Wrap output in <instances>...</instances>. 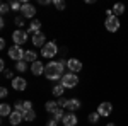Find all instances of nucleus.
Wrapping results in <instances>:
<instances>
[{
    "label": "nucleus",
    "mask_w": 128,
    "mask_h": 126,
    "mask_svg": "<svg viewBox=\"0 0 128 126\" xmlns=\"http://www.w3.org/2000/svg\"><path fill=\"white\" fill-rule=\"evenodd\" d=\"M56 53H58V46L55 41H50L41 48V56H44V58H53V56H56Z\"/></svg>",
    "instance_id": "7ed1b4c3"
},
{
    "label": "nucleus",
    "mask_w": 128,
    "mask_h": 126,
    "mask_svg": "<svg viewBox=\"0 0 128 126\" xmlns=\"http://www.w3.org/2000/svg\"><path fill=\"white\" fill-rule=\"evenodd\" d=\"M56 102H58V107H60V109H65V107H67V104H68V99H65V97L62 96V97H58V101H56Z\"/></svg>",
    "instance_id": "cd10ccee"
},
{
    "label": "nucleus",
    "mask_w": 128,
    "mask_h": 126,
    "mask_svg": "<svg viewBox=\"0 0 128 126\" xmlns=\"http://www.w3.org/2000/svg\"><path fill=\"white\" fill-rule=\"evenodd\" d=\"M104 27H106V31H109V32H116V31L120 29V19L116 17V15H109V17H106V20H104Z\"/></svg>",
    "instance_id": "20e7f679"
},
{
    "label": "nucleus",
    "mask_w": 128,
    "mask_h": 126,
    "mask_svg": "<svg viewBox=\"0 0 128 126\" xmlns=\"http://www.w3.org/2000/svg\"><path fill=\"white\" fill-rule=\"evenodd\" d=\"M46 126H58V121H55V119H50L48 123H46Z\"/></svg>",
    "instance_id": "f704fd0d"
},
{
    "label": "nucleus",
    "mask_w": 128,
    "mask_h": 126,
    "mask_svg": "<svg viewBox=\"0 0 128 126\" xmlns=\"http://www.w3.org/2000/svg\"><path fill=\"white\" fill-rule=\"evenodd\" d=\"M67 68L70 70V73H77L82 70V61H79L77 58H70L67 61Z\"/></svg>",
    "instance_id": "1a4fd4ad"
},
{
    "label": "nucleus",
    "mask_w": 128,
    "mask_h": 126,
    "mask_svg": "<svg viewBox=\"0 0 128 126\" xmlns=\"http://www.w3.org/2000/svg\"><path fill=\"white\" fill-rule=\"evenodd\" d=\"M14 111H19V113H22V101H17V102H16Z\"/></svg>",
    "instance_id": "473e14b6"
},
{
    "label": "nucleus",
    "mask_w": 128,
    "mask_h": 126,
    "mask_svg": "<svg viewBox=\"0 0 128 126\" xmlns=\"http://www.w3.org/2000/svg\"><path fill=\"white\" fill-rule=\"evenodd\" d=\"M51 92H53V96L62 97V96H63V92H65V87H63L62 84H55V85H53V89H51Z\"/></svg>",
    "instance_id": "6ab92c4d"
},
{
    "label": "nucleus",
    "mask_w": 128,
    "mask_h": 126,
    "mask_svg": "<svg viewBox=\"0 0 128 126\" xmlns=\"http://www.w3.org/2000/svg\"><path fill=\"white\" fill-rule=\"evenodd\" d=\"M5 48V39H0V49Z\"/></svg>",
    "instance_id": "4c0bfd02"
},
{
    "label": "nucleus",
    "mask_w": 128,
    "mask_h": 126,
    "mask_svg": "<svg viewBox=\"0 0 128 126\" xmlns=\"http://www.w3.org/2000/svg\"><path fill=\"white\" fill-rule=\"evenodd\" d=\"M44 67H46V65H43L40 60H38V61H34V63L31 65V72H32V75H36V77H38V75H41V73H44Z\"/></svg>",
    "instance_id": "ddd939ff"
},
{
    "label": "nucleus",
    "mask_w": 128,
    "mask_h": 126,
    "mask_svg": "<svg viewBox=\"0 0 128 126\" xmlns=\"http://www.w3.org/2000/svg\"><path fill=\"white\" fill-rule=\"evenodd\" d=\"M28 111H32V102H31V101H24V102H22V116H24V113H28Z\"/></svg>",
    "instance_id": "b1692460"
},
{
    "label": "nucleus",
    "mask_w": 128,
    "mask_h": 126,
    "mask_svg": "<svg viewBox=\"0 0 128 126\" xmlns=\"http://www.w3.org/2000/svg\"><path fill=\"white\" fill-rule=\"evenodd\" d=\"M63 75H65V60L50 61L44 67V77L48 80H62Z\"/></svg>",
    "instance_id": "f257e3e1"
},
{
    "label": "nucleus",
    "mask_w": 128,
    "mask_h": 126,
    "mask_svg": "<svg viewBox=\"0 0 128 126\" xmlns=\"http://www.w3.org/2000/svg\"><path fill=\"white\" fill-rule=\"evenodd\" d=\"M0 70H2V72H5V61H4V60L0 61Z\"/></svg>",
    "instance_id": "c9c22d12"
},
{
    "label": "nucleus",
    "mask_w": 128,
    "mask_h": 126,
    "mask_svg": "<svg viewBox=\"0 0 128 126\" xmlns=\"http://www.w3.org/2000/svg\"><path fill=\"white\" fill-rule=\"evenodd\" d=\"M9 10H10V3H2V5H0V12H2V15L7 14Z\"/></svg>",
    "instance_id": "c756f323"
},
{
    "label": "nucleus",
    "mask_w": 128,
    "mask_h": 126,
    "mask_svg": "<svg viewBox=\"0 0 128 126\" xmlns=\"http://www.w3.org/2000/svg\"><path fill=\"white\" fill-rule=\"evenodd\" d=\"M16 70H17L19 73H24V72L28 70V63H26L24 60H22V61H17V63H16Z\"/></svg>",
    "instance_id": "4be33fe9"
},
{
    "label": "nucleus",
    "mask_w": 128,
    "mask_h": 126,
    "mask_svg": "<svg viewBox=\"0 0 128 126\" xmlns=\"http://www.w3.org/2000/svg\"><path fill=\"white\" fill-rule=\"evenodd\" d=\"M40 27H41V22H40V20H32V22H31V26L28 27V32H31V34L34 36V34L41 32V31H40Z\"/></svg>",
    "instance_id": "a211bd4d"
},
{
    "label": "nucleus",
    "mask_w": 128,
    "mask_h": 126,
    "mask_svg": "<svg viewBox=\"0 0 128 126\" xmlns=\"http://www.w3.org/2000/svg\"><path fill=\"white\" fill-rule=\"evenodd\" d=\"M63 118H65V111H63V109H58V111L53 114V119H55V121H58V123L63 121Z\"/></svg>",
    "instance_id": "5701e85b"
},
{
    "label": "nucleus",
    "mask_w": 128,
    "mask_h": 126,
    "mask_svg": "<svg viewBox=\"0 0 128 126\" xmlns=\"http://www.w3.org/2000/svg\"><path fill=\"white\" fill-rule=\"evenodd\" d=\"M7 94H9V90H7L5 87L0 89V97H2V99H4V97H7Z\"/></svg>",
    "instance_id": "72a5a7b5"
},
{
    "label": "nucleus",
    "mask_w": 128,
    "mask_h": 126,
    "mask_svg": "<svg viewBox=\"0 0 128 126\" xmlns=\"http://www.w3.org/2000/svg\"><path fill=\"white\" fill-rule=\"evenodd\" d=\"M34 14H36V7H34L32 3L24 2V3H22V9H20V15H22L24 19H32Z\"/></svg>",
    "instance_id": "423d86ee"
},
{
    "label": "nucleus",
    "mask_w": 128,
    "mask_h": 126,
    "mask_svg": "<svg viewBox=\"0 0 128 126\" xmlns=\"http://www.w3.org/2000/svg\"><path fill=\"white\" fill-rule=\"evenodd\" d=\"M12 41L17 44V46H20V44H24L26 41H28V31L24 29H17L14 31V34H12Z\"/></svg>",
    "instance_id": "0eeeda50"
},
{
    "label": "nucleus",
    "mask_w": 128,
    "mask_h": 126,
    "mask_svg": "<svg viewBox=\"0 0 128 126\" xmlns=\"http://www.w3.org/2000/svg\"><path fill=\"white\" fill-rule=\"evenodd\" d=\"M40 3H41V5H50L51 2H50V0H40Z\"/></svg>",
    "instance_id": "e433bc0d"
},
{
    "label": "nucleus",
    "mask_w": 128,
    "mask_h": 126,
    "mask_svg": "<svg viewBox=\"0 0 128 126\" xmlns=\"http://www.w3.org/2000/svg\"><path fill=\"white\" fill-rule=\"evenodd\" d=\"M26 87H28V82H26L24 77H16L12 80V89L14 90H24Z\"/></svg>",
    "instance_id": "9d476101"
},
{
    "label": "nucleus",
    "mask_w": 128,
    "mask_h": 126,
    "mask_svg": "<svg viewBox=\"0 0 128 126\" xmlns=\"http://www.w3.org/2000/svg\"><path fill=\"white\" fill-rule=\"evenodd\" d=\"M0 27H2V29L5 27V20H4V19H0Z\"/></svg>",
    "instance_id": "58836bf2"
},
{
    "label": "nucleus",
    "mask_w": 128,
    "mask_h": 126,
    "mask_svg": "<svg viewBox=\"0 0 128 126\" xmlns=\"http://www.w3.org/2000/svg\"><path fill=\"white\" fill-rule=\"evenodd\" d=\"M79 107H80V101L74 97V99H68V104H67V107H65V109H68L70 113H75Z\"/></svg>",
    "instance_id": "dca6fc26"
},
{
    "label": "nucleus",
    "mask_w": 128,
    "mask_h": 126,
    "mask_svg": "<svg viewBox=\"0 0 128 126\" xmlns=\"http://www.w3.org/2000/svg\"><path fill=\"white\" fill-rule=\"evenodd\" d=\"M98 113H99V116H102V118L109 116L113 113V104L111 102H101L98 106Z\"/></svg>",
    "instance_id": "6e6552de"
},
{
    "label": "nucleus",
    "mask_w": 128,
    "mask_h": 126,
    "mask_svg": "<svg viewBox=\"0 0 128 126\" xmlns=\"http://www.w3.org/2000/svg\"><path fill=\"white\" fill-rule=\"evenodd\" d=\"M106 126H116V125H114V123H108Z\"/></svg>",
    "instance_id": "ea45409f"
},
{
    "label": "nucleus",
    "mask_w": 128,
    "mask_h": 126,
    "mask_svg": "<svg viewBox=\"0 0 128 126\" xmlns=\"http://www.w3.org/2000/svg\"><path fill=\"white\" fill-rule=\"evenodd\" d=\"M111 10H113V14L118 17V15H121V14H125V5H123V3H114Z\"/></svg>",
    "instance_id": "aec40b11"
},
{
    "label": "nucleus",
    "mask_w": 128,
    "mask_h": 126,
    "mask_svg": "<svg viewBox=\"0 0 128 126\" xmlns=\"http://www.w3.org/2000/svg\"><path fill=\"white\" fill-rule=\"evenodd\" d=\"M99 113L96 111V113H90L89 114V123H92V125H96V123H99Z\"/></svg>",
    "instance_id": "393cba45"
},
{
    "label": "nucleus",
    "mask_w": 128,
    "mask_h": 126,
    "mask_svg": "<svg viewBox=\"0 0 128 126\" xmlns=\"http://www.w3.org/2000/svg\"><path fill=\"white\" fill-rule=\"evenodd\" d=\"M31 41H32V44H34V46L43 48V46L46 44V43H44V41H46V36H44L43 32H38V34H34V36H32V39H31Z\"/></svg>",
    "instance_id": "9b49d317"
},
{
    "label": "nucleus",
    "mask_w": 128,
    "mask_h": 126,
    "mask_svg": "<svg viewBox=\"0 0 128 126\" xmlns=\"http://www.w3.org/2000/svg\"><path fill=\"white\" fill-rule=\"evenodd\" d=\"M9 119H10V125L17 126L19 123H22L24 116H22V113H19V111H12V114L9 116Z\"/></svg>",
    "instance_id": "4468645a"
},
{
    "label": "nucleus",
    "mask_w": 128,
    "mask_h": 126,
    "mask_svg": "<svg viewBox=\"0 0 128 126\" xmlns=\"http://www.w3.org/2000/svg\"><path fill=\"white\" fill-rule=\"evenodd\" d=\"M24 20H26V19H24L22 15H17L14 22H16V26H19V27H22V26H24Z\"/></svg>",
    "instance_id": "7c9ffc66"
},
{
    "label": "nucleus",
    "mask_w": 128,
    "mask_h": 126,
    "mask_svg": "<svg viewBox=\"0 0 128 126\" xmlns=\"http://www.w3.org/2000/svg\"><path fill=\"white\" fill-rule=\"evenodd\" d=\"M4 77L5 78H10V80H14V73H12V70H5V72H4Z\"/></svg>",
    "instance_id": "2f4dec72"
},
{
    "label": "nucleus",
    "mask_w": 128,
    "mask_h": 126,
    "mask_svg": "<svg viewBox=\"0 0 128 126\" xmlns=\"http://www.w3.org/2000/svg\"><path fill=\"white\" fill-rule=\"evenodd\" d=\"M60 84L65 89H74L79 84V77H77V73H65L62 77V80H60Z\"/></svg>",
    "instance_id": "f03ea898"
},
{
    "label": "nucleus",
    "mask_w": 128,
    "mask_h": 126,
    "mask_svg": "<svg viewBox=\"0 0 128 126\" xmlns=\"http://www.w3.org/2000/svg\"><path fill=\"white\" fill-rule=\"evenodd\" d=\"M34 118H36L34 109H32V111H28V113H24V121H34Z\"/></svg>",
    "instance_id": "bb28decb"
},
{
    "label": "nucleus",
    "mask_w": 128,
    "mask_h": 126,
    "mask_svg": "<svg viewBox=\"0 0 128 126\" xmlns=\"http://www.w3.org/2000/svg\"><path fill=\"white\" fill-rule=\"evenodd\" d=\"M24 53H26V51L20 48V46H17V44H14V46L9 48L10 60H16V61H22V60H24Z\"/></svg>",
    "instance_id": "39448f33"
},
{
    "label": "nucleus",
    "mask_w": 128,
    "mask_h": 126,
    "mask_svg": "<svg viewBox=\"0 0 128 126\" xmlns=\"http://www.w3.org/2000/svg\"><path fill=\"white\" fill-rule=\"evenodd\" d=\"M44 109L48 111L50 114H55V113L58 111L60 107H58V102H56V101H48V102L44 104Z\"/></svg>",
    "instance_id": "f3484780"
},
{
    "label": "nucleus",
    "mask_w": 128,
    "mask_h": 126,
    "mask_svg": "<svg viewBox=\"0 0 128 126\" xmlns=\"http://www.w3.org/2000/svg\"><path fill=\"white\" fill-rule=\"evenodd\" d=\"M53 5H55V9H58V10H65V7H67V3L63 0H53Z\"/></svg>",
    "instance_id": "a878e982"
},
{
    "label": "nucleus",
    "mask_w": 128,
    "mask_h": 126,
    "mask_svg": "<svg viewBox=\"0 0 128 126\" xmlns=\"http://www.w3.org/2000/svg\"><path fill=\"white\" fill-rule=\"evenodd\" d=\"M77 123H79V121H77V116H75L74 113H68V114H65L63 121H62V125H63V126H75Z\"/></svg>",
    "instance_id": "f8f14e48"
},
{
    "label": "nucleus",
    "mask_w": 128,
    "mask_h": 126,
    "mask_svg": "<svg viewBox=\"0 0 128 126\" xmlns=\"http://www.w3.org/2000/svg\"><path fill=\"white\" fill-rule=\"evenodd\" d=\"M10 114H12L10 106H9V104H2V106H0V116L5 118V116H10Z\"/></svg>",
    "instance_id": "412c9836"
},
{
    "label": "nucleus",
    "mask_w": 128,
    "mask_h": 126,
    "mask_svg": "<svg viewBox=\"0 0 128 126\" xmlns=\"http://www.w3.org/2000/svg\"><path fill=\"white\" fill-rule=\"evenodd\" d=\"M24 61H26V63L29 61L31 65H32L34 61H38V53H36V51H32V49L26 51V53H24Z\"/></svg>",
    "instance_id": "2eb2a0df"
},
{
    "label": "nucleus",
    "mask_w": 128,
    "mask_h": 126,
    "mask_svg": "<svg viewBox=\"0 0 128 126\" xmlns=\"http://www.w3.org/2000/svg\"><path fill=\"white\" fill-rule=\"evenodd\" d=\"M10 9L14 10V12H20L22 3H20V2H10Z\"/></svg>",
    "instance_id": "c85d7f7f"
}]
</instances>
